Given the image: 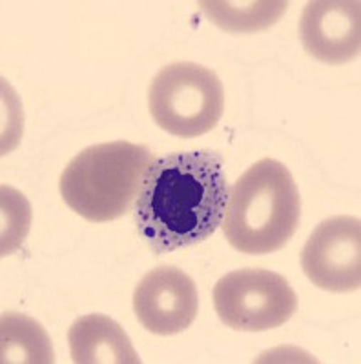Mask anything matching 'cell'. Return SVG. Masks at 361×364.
Listing matches in <instances>:
<instances>
[{
    "label": "cell",
    "mask_w": 361,
    "mask_h": 364,
    "mask_svg": "<svg viewBox=\"0 0 361 364\" xmlns=\"http://www.w3.org/2000/svg\"><path fill=\"white\" fill-rule=\"evenodd\" d=\"M230 186L221 157L210 149L155 159L135 200L139 235L155 253L206 240L223 224Z\"/></svg>",
    "instance_id": "obj_1"
},
{
    "label": "cell",
    "mask_w": 361,
    "mask_h": 364,
    "mask_svg": "<svg viewBox=\"0 0 361 364\" xmlns=\"http://www.w3.org/2000/svg\"><path fill=\"white\" fill-rule=\"evenodd\" d=\"M299 217L301 197L288 168L274 159H261L230 188L224 235L241 253L266 255L292 239Z\"/></svg>",
    "instance_id": "obj_2"
},
{
    "label": "cell",
    "mask_w": 361,
    "mask_h": 364,
    "mask_svg": "<svg viewBox=\"0 0 361 364\" xmlns=\"http://www.w3.org/2000/svg\"><path fill=\"white\" fill-rule=\"evenodd\" d=\"M154 161L152 149L142 144L115 141L90 146L64 168L61 195L83 219L110 223L135 204Z\"/></svg>",
    "instance_id": "obj_3"
},
{
    "label": "cell",
    "mask_w": 361,
    "mask_h": 364,
    "mask_svg": "<svg viewBox=\"0 0 361 364\" xmlns=\"http://www.w3.org/2000/svg\"><path fill=\"white\" fill-rule=\"evenodd\" d=\"M148 104L159 128L181 139H194L219 124L224 90L212 70L195 63H174L152 80Z\"/></svg>",
    "instance_id": "obj_4"
},
{
    "label": "cell",
    "mask_w": 361,
    "mask_h": 364,
    "mask_svg": "<svg viewBox=\"0 0 361 364\" xmlns=\"http://www.w3.org/2000/svg\"><path fill=\"white\" fill-rule=\"evenodd\" d=\"M221 323L237 331H266L285 324L298 310V297L283 275L261 268L226 273L214 288Z\"/></svg>",
    "instance_id": "obj_5"
},
{
    "label": "cell",
    "mask_w": 361,
    "mask_h": 364,
    "mask_svg": "<svg viewBox=\"0 0 361 364\" xmlns=\"http://www.w3.org/2000/svg\"><path fill=\"white\" fill-rule=\"evenodd\" d=\"M301 268L314 286L347 294L361 286V223L338 215L318 224L301 252Z\"/></svg>",
    "instance_id": "obj_6"
},
{
    "label": "cell",
    "mask_w": 361,
    "mask_h": 364,
    "mask_svg": "<svg viewBox=\"0 0 361 364\" xmlns=\"http://www.w3.org/2000/svg\"><path fill=\"white\" fill-rule=\"evenodd\" d=\"M133 311L155 336L181 333L199 311L195 282L175 266H159L146 273L133 291Z\"/></svg>",
    "instance_id": "obj_7"
},
{
    "label": "cell",
    "mask_w": 361,
    "mask_h": 364,
    "mask_svg": "<svg viewBox=\"0 0 361 364\" xmlns=\"http://www.w3.org/2000/svg\"><path fill=\"white\" fill-rule=\"evenodd\" d=\"M308 55L325 64L349 63L361 50V8L354 0L308 2L299 21Z\"/></svg>",
    "instance_id": "obj_8"
},
{
    "label": "cell",
    "mask_w": 361,
    "mask_h": 364,
    "mask_svg": "<svg viewBox=\"0 0 361 364\" xmlns=\"http://www.w3.org/2000/svg\"><path fill=\"white\" fill-rule=\"evenodd\" d=\"M75 364H139L137 352L126 331L103 314L83 315L68 331Z\"/></svg>",
    "instance_id": "obj_9"
},
{
    "label": "cell",
    "mask_w": 361,
    "mask_h": 364,
    "mask_svg": "<svg viewBox=\"0 0 361 364\" xmlns=\"http://www.w3.org/2000/svg\"><path fill=\"white\" fill-rule=\"evenodd\" d=\"M206 15L217 28L229 33H256L268 29L285 15L288 2L283 0H204L199 2Z\"/></svg>",
    "instance_id": "obj_10"
},
{
    "label": "cell",
    "mask_w": 361,
    "mask_h": 364,
    "mask_svg": "<svg viewBox=\"0 0 361 364\" xmlns=\"http://www.w3.org/2000/svg\"><path fill=\"white\" fill-rule=\"evenodd\" d=\"M2 363H55L53 348L46 330L22 314H4L0 321Z\"/></svg>",
    "instance_id": "obj_11"
}]
</instances>
